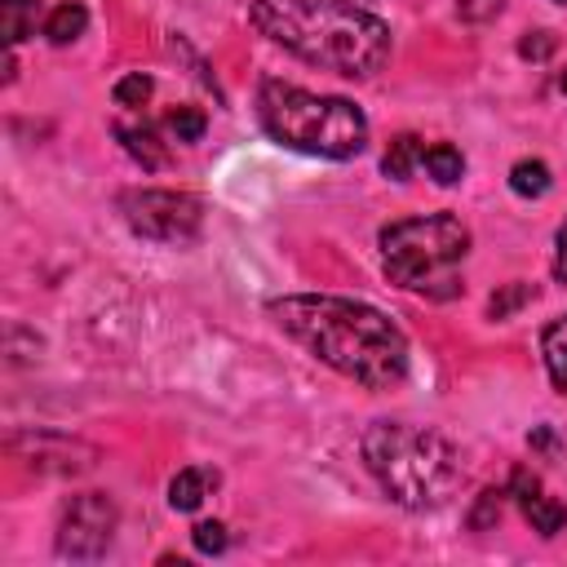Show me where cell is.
Listing matches in <instances>:
<instances>
[{"label": "cell", "instance_id": "cell-17", "mask_svg": "<svg viewBox=\"0 0 567 567\" xmlns=\"http://www.w3.org/2000/svg\"><path fill=\"white\" fill-rule=\"evenodd\" d=\"M509 186H514V195H523V199H540V195L554 186L549 164H545V159H518V164L509 168Z\"/></svg>", "mask_w": 567, "mask_h": 567}, {"label": "cell", "instance_id": "cell-20", "mask_svg": "<svg viewBox=\"0 0 567 567\" xmlns=\"http://www.w3.org/2000/svg\"><path fill=\"white\" fill-rule=\"evenodd\" d=\"M505 496H509V487H487V492L478 496V505H474V514H470V527H474V532H483V527H492V523L501 518V509H505Z\"/></svg>", "mask_w": 567, "mask_h": 567}, {"label": "cell", "instance_id": "cell-23", "mask_svg": "<svg viewBox=\"0 0 567 567\" xmlns=\"http://www.w3.org/2000/svg\"><path fill=\"white\" fill-rule=\"evenodd\" d=\"M501 4H505V0H456V9H461L465 22H487V18L501 13Z\"/></svg>", "mask_w": 567, "mask_h": 567}, {"label": "cell", "instance_id": "cell-26", "mask_svg": "<svg viewBox=\"0 0 567 567\" xmlns=\"http://www.w3.org/2000/svg\"><path fill=\"white\" fill-rule=\"evenodd\" d=\"M532 447H540V452H558V439H554V430H545V425H540V430L532 434Z\"/></svg>", "mask_w": 567, "mask_h": 567}, {"label": "cell", "instance_id": "cell-21", "mask_svg": "<svg viewBox=\"0 0 567 567\" xmlns=\"http://www.w3.org/2000/svg\"><path fill=\"white\" fill-rule=\"evenodd\" d=\"M190 540H195V549H199V554H221V549H226V523L204 518V523H195Z\"/></svg>", "mask_w": 567, "mask_h": 567}, {"label": "cell", "instance_id": "cell-22", "mask_svg": "<svg viewBox=\"0 0 567 567\" xmlns=\"http://www.w3.org/2000/svg\"><path fill=\"white\" fill-rule=\"evenodd\" d=\"M527 297H532V288H527V284H509L505 292H496V297L487 301V310H492V319H505V315H509V310H518Z\"/></svg>", "mask_w": 567, "mask_h": 567}, {"label": "cell", "instance_id": "cell-28", "mask_svg": "<svg viewBox=\"0 0 567 567\" xmlns=\"http://www.w3.org/2000/svg\"><path fill=\"white\" fill-rule=\"evenodd\" d=\"M558 4H567V0H558Z\"/></svg>", "mask_w": 567, "mask_h": 567}, {"label": "cell", "instance_id": "cell-8", "mask_svg": "<svg viewBox=\"0 0 567 567\" xmlns=\"http://www.w3.org/2000/svg\"><path fill=\"white\" fill-rule=\"evenodd\" d=\"M9 452L35 474H80L97 461V447L80 439H62V434H13Z\"/></svg>", "mask_w": 567, "mask_h": 567}, {"label": "cell", "instance_id": "cell-15", "mask_svg": "<svg viewBox=\"0 0 567 567\" xmlns=\"http://www.w3.org/2000/svg\"><path fill=\"white\" fill-rule=\"evenodd\" d=\"M84 27H89V9H84V4H75V0L58 4V9L44 18V35H49L53 44H71V40H80V35H84Z\"/></svg>", "mask_w": 567, "mask_h": 567}, {"label": "cell", "instance_id": "cell-4", "mask_svg": "<svg viewBox=\"0 0 567 567\" xmlns=\"http://www.w3.org/2000/svg\"><path fill=\"white\" fill-rule=\"evenodd\" d=\"M257 120L279 146L323 159H350L368 146V120L354 102L323 97L284 80H266L257 89Z\"/></svg>", "mask_w": 567, "mask_h": 567}, {"label": "cell", "instance_id": "cell-6", "mask_svg": "<svg viewBox=\"0 0 567 567\" xmlns=\"http://www.w3.org/2000/svg\"><path fill=\"white\" fill-rule=\"evenodd\" d=\"M120 213L133 235L155 244H190L204 226V204L186 190H128L120 195Z\"/></svg>", "mask_w": 567, "mask_h": 567}, {"label": "cell", "instance_id": "cell-12", "mask_svg": "<svg viewBox=\"0 0 567 567\" xmlns=\"http://www.w3.org/2000/svg\"><path fill=\"white\" fill-rule=\"evenodd\" d=\"M40 9H44V0H0V35H4V49L22 44L27 35H35Z\"/></svg>", "mask_w": 567, "mask_h": 567}, {"label": "cell", "instance_id": "cell-10", "mask_svg": "<svg viewBox=\"0 0 567 567\" xmlns=\"http://www.w3.org/2000/svg\"><path fill=\"white\" fill-rule=\"evenodd\" d=\"M164 133V124L155 128V124H115V137L124 142V151L142 164V168H164L168 164V142L159 137Z\"/></svg>", "mask_w": 567, "mask_h": 567}, {"label": "cell", "instance_id": "cell-13", "mask_svg": "<svg viewBox=\"0 0 567 567\" xmlns=\"http://www.w3.org/2000/svg\"><path fill=\"white\" fill-rule=\"evenodd\" d=\"M540 354H545V372H549L554 390L567 394V315L554 319V323L540 332Z\"/></svg>", "mask_w": 567, "mask_h": 567}, {"label": "cell", "instance_id": "cell-2", "mask_svg": "<svg viewBox=\"0 0 567 567\" xmlns=\"http://www.w3.org/2000/svg\"><path fill=\"white\" fill-rule=\"evenodd\" d=\"M252 27L319 71L363 80L390 58V27L350 0H257Z\"/></svg>", "mask_w": 567, "mask_h": 567}, {"label": "cell", "instance_id": "cell-3", "mask_svg": "<svg viewBox=\"0 0 567 567\" xmlns=\"http://www.w3.org/2000/svg\"><path fill=\"white\" fill-rule=\"evenodd\" d=\"M363 461L381 492L403 509H434L461 483L456 447L408 421H372L363 434Z\"/></svg>", "mask_w": 567, "mask_h": 567}, {"label": "cell", "instance_id": "cell-14", "mask_svg": "<svg viewBox=\"0 0 567 567\" xmlns=\"http://www.w3.org/2000/svg\"><path fill=\"white\" fill-rule=\"evenodd\" d=\"M421 155H425L421 137L399 133V137L385 146V155H381V173H385V177H394V182H408V177H412V168H421Z\"/></svg>", "mask_w": 567, "mask_h": 567}, {"label": "cell", "instance_id": "cell-27", "mask_svg": "<svg viewBox=\"0 0 567 567\" xmlns=\"http://www.w3.org/2000/svg\"><path fill=\"white\" fill-rule=\"evenodd\" d=\"M558 89H563V93H567V66H563V71H558Z\"/></svg>", "mask_w": 567, "mask_h": 567}, {"label": "cell", "instance_id": "cell-18", "mask_svg": "<svg viewBox=\"0 0 567 567\" xmlns=\"http://www.w3.org/2000/svg\"><path fill=\"white\" fill-rule=\"evenodd\" d=\"M204 128H208V115H204L199 106H173V111L164 115V133H168L173 142H199Z\"/></svg>", "mask_w": 567, "mask_h": 567}, {"label": "cell", "instance_id": "cell-7", "mask_svg": "<svg viewBox=\"0 0 567 567\" xmlns=\"http://www.w3.org/2000/svg\"><path fill=\"white\" fill-rule=\"evenodd\" d=\"M115 501L106 492H80L62 505V518H58V554L62 558H75V563H93L111 549V536H115Z\"/></svg>", "mask_w": 567, "mask_h": 567}, {"label": "cell", "instance_id": "cell-1", "mask_svg": "<svg viewBox=\"0 0 567 567\" xmlns=\"http://www.w3.org/2000/svg\"><path fill=\"white\" fill-rule=\"evenodd\" d=\"M270 319L301 341L319 363L341 377L390 390L408 377V337L394 319H385L368 301L350 297H279L270 301Z\"/></svg>", "mask_w": 567, "mask_h": 567}, {"label": "cell", "instance_id": "cell-19", "mask_svg": "<svg viewBox=\"0 0 567 567\" xmlns=\"http://www.w3.org/2000/svg\"><path fill=\"white\" fill-rule=\"evenodd\" d=\"M151 93H155V80L151 75H142V71H133V75H124V80H115V102L120 106H146L151 102Z\"/></svg>", "mask_w": 567, "mask_h": 567}, {"label": "cell", "instance_id": "cell-11", "mask_svg": "<svg viewBox=\"0 0 567 567\" xmlns=\"http://www.w3.org/2000/svg\"><path fill=\"white\" fill-rule=\"evenodd\" d=\"M213 487H217V474H213V470H204V465H186V470H177L173 483H168V505L182 509V514H190V509L204 505V496H208Z\"/></svg>", "mask_w": 567, "mask_h": 567}, {"label": "cell", "instance_id": "cell-25", "mask_svg": "<svg viewBox=\"0 0 567 567\" xmlns=\"http://www.w3.org/2000/svg\"><path fill=\"white\" fill-rule=\"evenodd\" d=\"M554 279L567 284V221H563L558 235H554Z\"/></svg>", "mask_w": 567, "mask_h": 567}, {"label": "cell", "instance_id": "cell-16", "mask_svg": "<svg viewBox=\"0 0 567 567\" xmlns=\"http://www.w3.org/2000/svg\"><path fill=\"white\" fill-rule=\"evenodd\" d=\"M421 168L439 182V186H452V182H461V173H465V159H461V151L456 146H447V142H434V146H425V155H421Z\"/></svg>", "mask_w": 567, "mask_h": 567}, {"label": "cell", "instance_id": "cell-9", "mask_svg": "<svg viewBox=\"0 0 567 567\" xmlns=\"http://www.w3.org/2000/svg\"><path fill=\"white\" fill-rule=\"evenodd\" d=\"M509 496L518 501V509H523V518L532 523V532L558 536V532L567 527V505L554 501V496L540 487V478H536L532 470H514V474H509Z\"/></svg>", "mask_w": 567, "mask_h": 567}, {"label": "cell", "instance_id": "cell-24", "mask_svg": "<svg viewBox=\"0 0 567 567\" xmlns=\"http://www.w3.org/2000/svg\"><path fill=\"white\" fill-rule=\"evenodd\" d=\"M518 53L540 62V58H549V53H554V35H549V31H532L527 40H518Z\"/></svg>", "mask_w": 567, "mask_h": 567}, {"label": "cell", "instance_id": "cell-5", "mask_svg": "<svg viewBox=\"0 0 567 567\" xmlns=\"http://www.w3.org/2000/svg\"><path fill=\"white\" fill-rule=\"evenodd\" d=\"M470 252V226L452 213L403 217L381 230V266L390 284L447 301L461 292V261Z\"/></svg>", "mask_w": 567, "mask_h": 567}]
</instances>
